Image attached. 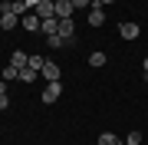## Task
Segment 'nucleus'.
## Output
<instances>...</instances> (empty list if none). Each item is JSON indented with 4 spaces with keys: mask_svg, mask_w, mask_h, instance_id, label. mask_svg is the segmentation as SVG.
<instances>
[{
    "mask_svg": "<svg viewBox=\"0 0 148 145\" xmlns=\"http://www.w3.org/2000/svg\"><path fill=\"white\" fill-rule=\"evenodd\" d=\"M33 13H36L40 20H49V16H56V3L53 0H40V3L33 7Z\"/></svg>",
    "mask_w": 148,
    "mask_h": 145,
    "instance_id": "1",
    "label": "nucleus"
},
{
    "mask_svg": "<svg viewBox=\"0 0 148 145\" xmlns=\"http://www.w3.org/2000/svg\"><path fill=\"white\" fill-rule=\"evenodd\" d=\"M119 33H122V40H135L138 33H142V27H138L135 20H122L119 23Z\"/></svg>",
    "mask_w": 148,
    "mask_h": 145,
    "instance_id": "2",
    "label": "nucleus"
},
{
    "mask_svg": "<svg viewBox=\"0 0 148 145\" xmlns=\"http://www.w3.org/2000/svg\"><path fill=\"white\" fill-rule=\"evenodd\" d=\"M89 23H92L95 30H99L102 23H106V10H102V7L95 3V0H92V7H89Z\"/></svg>",
    "mask_w": 148,
    "mask_h": 145,
    "instance_id": "3",
    "label": "nucleus"
},
{
    "mask_svg": "<svg viewBox=\"0 0 148 145\" xmlns=\"http://www.w3.org/2000/svg\"><path fill=\"white\" fill-rule=\"evenodd\" d=\"M40 73H43V79H46V82H59V66L53 63V59H46Z\"/></svg>",
    "mask_w": 148,
    "mask_h": 145,
    "instance_id": "4",
    "label": "nucleus"
},
{
    "mask_svg": "<svg viewBox=\"0 0 148 145\" xmlns=\"http://www.w3.org/2000/svg\"><path fill=\"white\" fill-rule=\"evenodd\" d=\"M59 92H63L59 82H46V89H43V102H46V106H53V102L59 99Z\"/></svg>",
    "mask_w": 148,
    "mask_h": 145,
    "instance_id": "5",
    "label": "nucleus"
},
{
    "mask_svg": "<svg viewBox=\"0 0 148 145\" xmlns=\"http://www.w3.org/2000/svg\"><path fill=\"white\" fill-rule=\"evenodd\" d=\"M20 23H23V30H30V33H40V27H43V20H40L36 13H23Z\"/></svg>",
    "mask_w": 148,
    "mask_h": 145,
    "instance_id": "6",
    "label": "nucleus"
},
{
    "mask_svg": "<svg viewBox=\"0 0 148 145\" xmlns=\"http://www.w3.org/2000/svg\"><path fill=\"white\" fill-rule=\"evenodd\" d=\"M53 3H56V16H59V20H73V10H76V7L69 3V0H53Z\"/></svg>",
    "mask_w": 148,
    "mask_h": 145,
    "instance_id": "7",
    "label": "nucleus"
},
{
    "mask_svg": "<svg viewBox=\"0 0 148 145\" xmlns=\"http://www.w3.org/2000/svg\"><path fill=\"white\" fill-rule=\"evenodd\" d=\"M59 36H63L66 43H73L76 40V23L73 20H59Z\"/></svg>",
    "mask_w": 148,
    "mask_h": 145,
    "instance_id": "8",
    "label": "nucleus"
},
{
    "mask_svg": "<svg viewBox=\"0 0 148 145\" xmlns=\"http://www.w3.org/2000/svg\"><path fill=\"white\" fill-rule=\"evenodd\" d=\"M27 63H30V56L23 53V49H13V56H10V66H16V69H23Z\"/></svg>",
    "mask_w": 148,
    "mask_h": 145,
    "instance_id": "9",
    "label": "nucleus"
},
{
    "mask_svg": "<svg viewBox=\"0 0 148 145\" xmlns=\"http://www.w3.org/2000/svg\"><path fill=\"white\" fill-rule=\"evenodd\" d=\"M46 36H53V33H59V16H49V20H43V27H40Z\"/></svg>",
    "mask_w": 148,
    "mask_h": 145,
    "instance_id": "10",
    "label": "nucleus"
},
{
    "mask_svg": "<svg viewBox=\"0 0 148 145\" xmlns=\"http://www.w3.org/2000/svg\"><path fill=\"white\" fill-rule=\"evenodd\" d=\"M46 46H49V49H66L69 43H66L63 36H59V33H53V36H46Z\"/></svg>",
    "mask_w": 148,
    "mask_h": 145,
    "instance_id": "11",
    "label": "nucleus"
},
{
    "mask_svg": "<svg viewBox=\"0 0 148 145\" xmlns=\"http://www.w3.org/2000/svg\"><path fill=\"white\" fill-rule=\"evenodd\" d=\"M0 79H3V82L20 79V69H16V66H3V69H0Z\"/></svg>",
    "mask_w": 148,
    "mask_h": 145,
    "instance_id": "12",
    "label": "nucleus"
},
{
    "mask_svg": "<svg viewBox=\"0 0 148 145\" xmlns=\"http://www.w3.org/2000/svg\"><path fill=\"white\" fill-rule=\"evenodd\" d=\"M36 76H40V69H33V66H23V69H20V82H33Z\"/></svg>",
    "mask_w": 148,
    "mask_h": 145,
    "instance_id": "13",
    "label": "nucleus"
},
{
    "mask_svg": "<svg viewBox=\"0 0 148 145\" xmlns=\"http://www.w3.org/2000/svg\"><path fill=\"white\" fill-rule=\"evenodd\" d=\"M89 66H92V69H99V66H106V53H102V49H95V53L89 56Z\"/></svg>",
    "mask_w": 148,
    "mask_h": 145,
    "instance_id": "14",
    "label": "nucleus"
},
{
    "mask_svg": "<svg viewBox=\"0 0 148 145\" xmlns=\"http://www.w3.org/2000/svg\"><path fill=\"white\" fill-rule=\"evenodd\" d=\"M99 145H122V139L112 135V132H102V135H99Z\"/></svg>",
    "mask_w": 148,
    "mask_h": 145,
    "instance_id": "15",
    "label": "nucleus"
},
{
    "mask_svg": "<svg viewBox=\"0 0 148 145\" xmlns=\"http://www.w3.org/2000/svg\"><path fill=\"white\" fill-rule=\"evenodd\" d=\"M125 145H142V132H138V129L128 132V135H125Z\"/></svg>",
    "mask_w": 148,
    "mask_h": 145,
    "instance_id": "16",
    "label": "nucleus"
},
{
    "mask_svg": "<svg viewBox=\"0 0 148 145\" xmlns=\"http://www.w3.org/2000/svg\"><path fill=\"white\" fill-rule=\"evenodd\" d=\"M69 3H73L76 10H89V7H92V0H69Z\"/></svg>",
    "mask_w": 148,
    "mask_h": 145,
    "instance_id": "17",
    "label": "nucleus"
},
{
    "mask_svg": "<svg viewBox=\"0 0 148 145\" xmlns=\"http://www.w3.org/2000/svg\"><path fill=\"white\" fill-rule=\"evenodd\" d=\"M43 63H46L43 56H30V63H27V66H33V69H43Z\"/></svg>",
    "mask_w": 148,
    "mask_h": 145,
    "instance_id": "18",
    "label": "nucleus"
},
{
    "mask_svg": "<svg viewBox=\"0 0 148 145\" xmlns=\"http://www.w3.org/2000/svg\"><path fill=\"white\" fill-rule=\"evenodd\" d=\"M7 106H10V96H7V92H0V112H3Z\"/></svg>",
    "mask_w": 148,
    "mask_h": 145,
    "instance_id": "19",
    "label": "nucleus"
},
{
    "mask_svg": "<svg viewBox=\"0 0 148 145\" xmlns=\"http://www.w3.org/2000/svg\"><path fill=\"white\" fill-rule=\"evenodd\" d=\"M95 3H99V7H109V3H115V0H95Z\"/></svg>",
    "mask_w": 148,
    "mask_h": 145,
    "instance_id": "20",
    "label": "nucleus"
},
{
    "mask_svg": "<svg viewBox=\"0 0 148 145\" xmlns=\"http://www.w3.org/2000/svg\"><path fill=\"white\" fill-rule=\"evenodd\" d=\"M23 3H27V7H36V3H40V0H23Z\"/></svg>",
    "mask_w": 148,
    "mask_h": 145,
    "instance_id": "21",
    "label": "nucleus"
},
{
    "mask_svg": "<svg viewBox=\"0 0 148 145\" xmlns=\"http://www.w3.org/2000/svg\"><path fill=\"white\" fill-rule=\"evenodd\" d=\"M0 92H7V82H3V79H0Z\"/></svg>",
    "mask_w": 148,
    "mask_h": 145,
    "instance_id": "22",
    "label": "nucleus"
},
{
    "mask_svg": "<svg viewBox=\"0 0 148 145\" xmlns=\"http://www.w3.org/2000/svg\"><path fill=\"white\" fill-rule=\"evenodd\" d=\"M145 79H148V59H145Z\"/></svg>",
    "mask_w": 148,
    "mask_h": 145,
    "instance_id": "23",
    "label": "nucleus"
}]
</instances>
